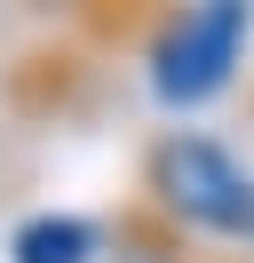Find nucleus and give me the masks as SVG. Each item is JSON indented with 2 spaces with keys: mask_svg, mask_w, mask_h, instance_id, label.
<instances>
[{
  "mask_svg": "<svg viewBox=\"0 0 254 263\" xmlns=\"http://www.w3.org/2000/svg\"><path fill=\"white\" fill-rule=\"evenodd\" d=\"M143 192L167 223L206 239H254V167L199 128H167L143 152Z\"/></svg>",
  "mask_w": 254,
  "mask_h": 263,
  "instance_id": "nucleus-1",
  "label": "nucleus"
},
{
  "mask_svg": "<svg viewBox=\"0 0 254 263\" xmlns=\"http://www.w3.org/2000/svg\"><path fill=\"white\" fill-rule=\"evenodd\" d=\"M246 32H254V0H183L151 40V96L175 112L222 96L246 56Z\"/></svg>",
  "mask_w": 254,
  "mask_h": 263,
  "instance_id": "nucleus-2",
  "label": "nucleus"
},
{
  "mask_svg": "<svg viewBox=\"0 0 254 263\" xmlns=\"http://www.w3.org/2000/svg\"><path fill=\"white\" fill-rule=\"evenodd\" d=\"M8 263H95V223L88 215H32V223H16Z\"/></svg>",
  "mask_w": 254,
  "mask_h": 263,
  "instance_id": "nucleus-3",
  "label": "nucleus"
}]
</instances>
